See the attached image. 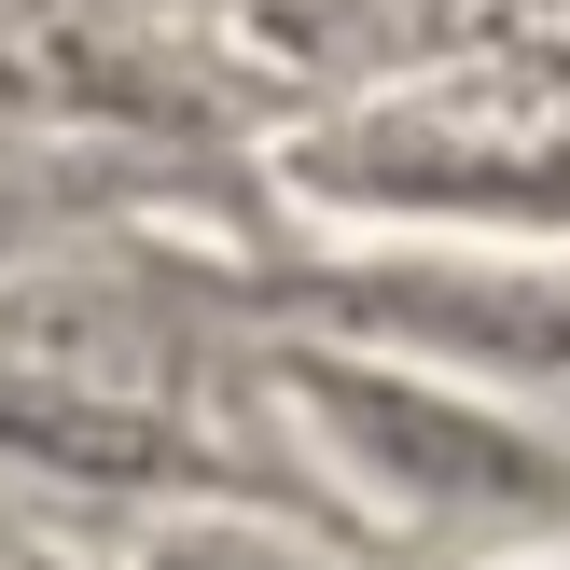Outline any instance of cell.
<instances>
[{"mask_svg": "<svg viewBox=\"0 0 570 570\" xmlns=\"http://www.w3.org/2000/svg\"><path fill=\"white\" fill-rule=\"evenodd\" d=\"M376 306L460 321V334H488V348H515V362H570V293H515V278H390Z\"/></svg>", "mask_w": 570, "mask_h": 570, "instance_id": "obj_3", "label": "cell"}, {"mask_svg": "<svg viewBox=\"0 0 570 570\" xmlns=\"http://www.w3.org/2000/svg\"><path fill=\"white\" fill-rule=\"evenodd\" d=\"M334 181L362 195H417V209H501V223H570V126L557 139H501V154H417V139H348Z\"/></svg>", "mask_w": 570, "mask_h": 570, "instance_id": "obj_2", "label": "cell"}, {"mask_svg": "<svg viewBox=\"0 0 570 570\" xmlns=\"http://www.w3.org/2000/svg\"><path fill=\"white\" fill-rule=\"evenodd\" d=\"M167 570H334V557H293V543H167Z\"/></svg>", "mask_w": 570, "mask_h": 570, "instance_id": "obj_4", "label": "cell"}, {"mask_svg": "<svg viewBox=\"0 0 570 570\" xmlns=\"http://www.w3.org/2000/svg\"><path fill=\"white\" fill-rule=\"evenodd\" d=\"M293 390L348 432V460L376 473V488L432 501V515H557L570 473L543 460V445L515 432V417L460 404V390H417V376H376V362H293Z\"/></svg>", "mask_w": 570, "mask_h": 570, "instance_id": "obj_1", "label": "cell"}]
</instances>
